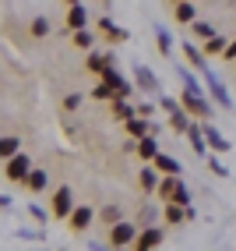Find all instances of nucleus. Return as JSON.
I'll return each instance as SVG.
<instances>
[{"label": "nucleus", "mask_w": 236, "mask_h": 251, "mask_svg": "<svg viewBox=\"0 0 236 251\" xmlns=\"http://www.w3.org/2000/svg\"><path fill=\"white\" fill-rule=\"evenodd\" d=\"M180 106L187 110L191 117H197V121H212V103H208V96L205 92H194V89H183L180 92Z\"/></svg>", "instance_id": "obj_1"}, {"label": "nucleus", "mask_w": 236, "mask_h": 251, "mask_svg": "<svg viewBox=\"0 0 236 251\" xmlns=\"http://www.w3.org/2000/svg\"><path fill=\"white\" fill-rule=\"evenodd\" d=\"M201 78H205V85H208L212 103H215L218 110H233V96H229V89L222 85V78H218L212 68H205V71H201Z\"/></svg>", "instance_id": "obj_2"}, {"label": "nucleus", "mask_w": 236, "mask_h": 251, "mask_svg": "<svg viewBox=\"0 0 236 251\" xmlns=\"http://www.w3.org/2000/svg\"><path fill=\"white\" fill-rule=\"evenodd\" d=\"M138 233H141V226H134L130 220H120V223L109 226V244H113L116 251H127V248H134Z\"/></svg>", "instance_id": "obj_3"}, {"label": "nucleus", "mask_w": 236, "mask_h": 251, "mask_svg": "<svg viewBox=\"0 0 236 251\" xmlns=\"http://www.w3.org/2000/svg\"><path fill=\"white\" fill-rule=\"evenodd\" d=\"M130 71H134V81H138V92H145V96H155V99L162 96V85H159V78H155V71H151L148 64H141V60H138Z\"/></svg>", "instance_id": "obj_4"}, {"label": "nucleus", "mask_w": 236, "mask_h": 251, "mask_svg": "<svg viewBox=\"0 0 236 251\" xmlns=\"http://www.w3.org/2000/svg\"><path fill=\"white\" fill-rule=\"evenodd\" d=\"M28 174H32V159H28L25 152H18V156L4 159V177H7V180L25 184V180H28Z\"/></svg>", "instance_id": "obj_5"}, {"label": "nucleus", "mask_w": 236, "mask_h": 251, "mask_svg": "<svg viewBox=\"0 0 236 251\" xmlns=\"http://www.w3.org/2000/svg\"><path fill=\"white\" fill-rule=\"evenodd\" d=\"M162 237H166V230H159L155 223H151V226H141V233H138V241H134L130 251H155V248L162 244Z\"/></svg>", "instance_id": "obj_6"}, {"label": "nucleus", "mask_w": 236, "mask_h": 251, "mask_svg": "<svg viewBox=\"0 0 236 251\" xmlns=\"http://www.w3.org/2000/svg\"><path fill=\"white\" fill-rule=\"evenodd\" d=\"M92 220H95L92 205H74V212L67 216V230H71V233H85L92 226Z\"/></svg>", "instance_id": "obj_7"}, {"label": "nucleus", "mask_w": 236, "mask_h": 251, "mask_svg": "<svg viewBox=\"0 0 236 251\" xmlns=\"http://www.w3.org/2000/svg\"><path fill=\"white\" fill-rule=\"evenodd\" d=\"M187 188V184L180 180V174H162V184H159V191H155V198L159 202H173V198Z\"/></svg>", "instance_id": "obj_8"}, {"label": "nucleus", "mask_w": 236, "mask_h": 251, "mask_svg": "<svg viewBox=\"0 0 236 251\" xmlns=\"http://www.w3.org/2000/svg\"><path fill=\"white\" fill-rule=\"evenodd\" d=\"M99 36H103L106 43H113V46H120V43H127V39H130V32H127V28H120L113 18H99Z\"/></svg>", "instance_id": "obj_9"}, {"label": "nucleus", "mask_w": 236, "mask_h": 251, "mask_svg": "<svg viewBox=\"0 0 236 251\" xmlns=\"http://www.w3.org/2000/svg\"><path fill=\"white\" fill-rule=\"evenodd\" d=\"M85 68H88L92 75H99V78H103L109 68H116V57H113V53H99V50H88V57H85Z\"/></svg>", "instance_id": "obj_10"}, {"label": "nucleus", "mask_w": 236, "mask_h": 251, "mask_svg": "<svg viewBox=\"0 0 236 251\" xmlns=\"http://www.w3.org/2000/svg\"><path fill=\"white\" fill-rule=\"evenodd\" d=\"M71 212H74V191H71V188L64 184V188H57V191H53V216L67 220Z\"/></svg>", "instance_id": "obj_11"}, {"label": "nucleus", "mask_w": 236, "mask_h": 251, "mask_svg": "<svg viewBox=\"0 0 236 251\" xmlns=\"http://www.w3.org/2000/svg\"><path fill=\"white\" fill-rule=\"evenodd\" d=\"M138 184H141V191H145V195H155V191H159V184H162L159 166H155V163L141 166V170H138Z\"/></svg>", "instance_id": "obj_12"}, {"label": "nucleus", "mask_w": 236, "mask_h": 251, "mask_svg": "<svg viewBox=\"0 0 236 251\" xmlns=\"http://www.w3.org/2000/svg\"><path fill=\"white\" fill-rule=\"evenodd\" d=\"M124 131H127V138H134V142H138V138H145V135H151V131L159 135V127L151 124L148 117H130V121L124 124Z\"/></svg>", "instance_id": "obj_13"}, {"label": "nucleus", "mask_w": 236, "mask_h": 251, "mask_svg": "<svg viewBox=\"0 0 236 251\" xmlns=\"http://www.w3.org/2000/svg\"><path fill=\"white\" fill-rule=\"evenodd\" d=\"M201 124H205V135H208V145H212V152H218V156H222V152H229V149H233V142L222 135V131H218L212 121H201Z\"/></svg>", "instance_id": "obj_14"}, {"label": "nucleus", "mask_w": 236, "mask_h": 251, "mask_svg": "<svg viewBox=\"0 0 236 251\" xmlns=\"http://www.w3.org/2000/svg\"><path fill=\"white\" fill-rule=\"evenodd\" d=\"M109 117L120 121V124H127L130 117H138V106H134L130 99H113V103H109Z\"/></svg>", "instance_id": "obj_15"}, {"label": "nucleus", "mask_w": 236, "mask_h": 251, "mask_svg": "<svg viewBox=\"0 0 236 251\" xmlns=\"http://www.w3.org/2000/svg\"><path fill=\"white\" fill-rule=\"evenodd\" d=\"M187 142H191V149L197 156H208V135H205V124H191V131H187Z\"/></svg>", "instance_id": "obj_16"}, {"label": "nucleus", "mask_w": 236, "mask_h": 251, "mask_svg": "<svg viewBox=\"0 0 236 251\" xmlns=\"http://www.w3.org/2000/svg\"><path fill=\"white\" fill-rule=\"evenodd\" d=\"M78 28H88V11L81 4H67V32H78Z\"/></svg>", "instance_id": "obj_17"}, {"label": "nucleus", "mask_w": 236, "mask_h": 251, "mask_svg": "<svg viewBox=\"0 0 236 251\" xmlns=\"http://www.w3.org/2000/svg\"><path fill=\"white\" fill-rule=\"evenodd\" d=\"M173 18H176L180 25H194V22H197V4H191V0L173 4Z\"/></svg>", "instance_id": "obj_18"}, {"label": "nucleus", "mask_w": 236, "mask_h": 251, "mask_svg": "<svg viewBox=\"0 0 236 251\" xmlns=\"http://www.w3.org/2000/svg\"><path fill=\"white\" fill-rule=\"evenodd\" d=\"M88 96L95 99V103H113V99H116V89L109 85V81H106V78H99V81H95V85L88 89Z\"/></svg>", "instance_id": "obj_19"}, {"label": "nucleus", "mask_w": 236, "mask_h": 251, "mask_svg": "<svg viewBox=\"0 0 236 251\" xmlns=\"http://www.w3.org/2000/svg\"><path fill=\"white\" fill-rule=\"evenodd\" d=\"M159 152H162V149H159V142H155V131H151V135H145V138H138V156H141L145 163H151Z\"/></svg>", "instance_id": "obj_20"}, {"label": "nucleus", "mask_w": 236, "mask_h": 251, "mask_svg": "<svg viewBox=\"0 0 236 251\" xmlns=\"http://www.w3.org/2000/svg\"><path fill=\"white\" fill-rule=\"evenodd\" d=\"M183 57L191 60L194 71H205V68H208V53H205V50H197L194 43H183Z\"/></svg>", "instance_id": "obj_21"}, {"label": "nucleus", "mask_w": 236, "mask_h": 251, "mask_svg": "<svg viewBox=\"0 0 236 251\" xmlns=\"http://www.w3.org/2000/svg\"><path fill=\"white\" fill-rule=\"evenodd\" d=\"M170 226H180V223H187V205H180V202H166V216H162Z\"/></svg>", "instance_id": "obj_22"}, {"label": "nucleus", "mask_w": 236, "mask_h": 251, "mask_svg": "<svg viewBox=\"0 0 236 251\" xmlns=\"http://www.w3.org/2000/svg\"><path fill=\"white\" fill-rule=\"evenodd\" d=\"M191 124H194V121H191V113L183 110V106L170 113V127L176 131V135H187V131H191Z\"/></svg>", "instance_id": "obj_23"}, {"label": "nucleus", "mask_w": 236, "mask_h": 251, "mask_svg": "<svg viewBox=\"0 0 236 251\" xmlns=\"http://www.w3.org/2000/svg\"><path fill=\"white\" fill-rule=\"evenodd\" d=\"M71 43L78 46V50H95V32H88V28H78V32H71Z\"/></svg>", "instance_id": "obj_24"}, {"label": "nucleus", "mask_w": 236, "mask_h": 251, "mask_svg": "<svg viewBox=\"0 0 236 251\" xmlns=\"http://www.w3.org/2000/svg\"><path fill=\"white\" fill-rule=\"evenodd\" d=\"M25 184H28V191H36V195H39V191L49 188V174H46V170H32Z\"/></svg>", "instance_id": "obj_25"}, {"label": "nucleus", "mask_w": 236, "mask_h": 251, "mask_svg": "<svg viewBox=\"0 0 236 251\" xmlns=\"http://www.w3.org/2000/svg\"><path fill=\"white\" fill-rule=\"evenodd\" d=\"M226 46H229V43H226V36H222V32H215L212 39H205V53H208V57H215V53L222 57V53H226Z\"/></svg>", "instance_id": "obj_26"}, {"label": "nucleus", "mask_w": 236, "mask_h": 251, "mask_svg": "<svg viewBox=\"0 0 236 251\" xmlns=\"http://www.w3.org/2000/svg\"><path fill=\"white\" fill-rule=\"evenodd\" d=\"M155 46H159L162 57H173V36L166 28H155Z\"/></svg>", "instance_id": "obj_27"}, {"label": "nucleus", "mask_w": 236, "mask_h": 251, "mask_svg": "<svg viewBox=\"0 0 236 251\" xmlns=\"http://www.w3.org/2000/svg\"><path fill=\"white\" fill-rule=\"evenodd\" d=\"M28 36H32V39H46V36H49V18H43V14H39V18H32Z\"/></svg>", "instance_id": "obj_28"}, {"label": "nucleus", "mask_w": 236, "mask_h": 251, "mask_svg": "<svg viewBox=\"0 0 236 251\" xmlns=\"http://www.w3.org/2000/svg\"><path fill=\"white\" fill-rule=\"evenodd\" d=\"M151 163L159 166V174H180V163H176L173 156H166V152H159V156L151 159Z\"/></svg>", "instance_id": "obj_29"}, {"label": "nucleus", "mask_w": 236, "mask_h": 251, "mask_svg": "<svg viewBox=\"0 0 236 251\" xmlns=\"http://www.w3.org/2000/svg\"><path fill=\"white\" fill-rule=\"evenodd\" d=\"M18 152H21V142H18V138H11V135H4V138H0V156H4V159L18 156Z\"/></svg>", "instance_id": "obj_30"}, {"label": "nucleus", "mask_w": 236, "mask_h": 251, "mask_svg": "<svg viewBox=\"0 0 236 251\" xmlns=\"http://www.w3.org/2000/svg\"><path fill=\"white\" fill-rule=\"evenodd\" d=\"M191 32H194V39H201V43H205V39H212V36H215L218 28H215L212 22H194V25H191Z\"/></svg>", "instance_id": "obj_31"}, {"label": "nucleus", "mask_w": 236, "mask_h": 251, "mask_svg": "<svg viewBox=\"0 0 236 251\" xmlns=\"http://www.w3.org/2000/svg\"><path fill=\"white\" fill-rule=\"evenodd\" d=\"M208 174H215V177H229V170H226V163L218 159V152L208 156Z\"/></svg>", "instance_id": "obj_32"}, {"label": "nucleus", "mask_w": 236, "mask_h": 251, "mask_svg": "<svg viewBox=\"0 0 236 251\" xmlns=\"http://www.w3.org/2000/svg\"><path fill=\"white\" fill-rule=\"evenodd\" d=\"M14 237H21V241H46V226H39V230H14Z\"/></svg>", "instance_id": "obj_33"}, {"label": "nucleus", "mask_w": 236, "mask_h": 251, "mask_svg": "<svg viewBox=\"0 0 236 251\" xmlns=\"http://www.w3.org/2000/svg\"><path fill=\"white\" fill-rule=\"evenodd\" d=\"M99 220H106L109 226H113V223H120V205H106L103 212H99Z\"/></svg>", "instance_id": "obj_34"}, {"label": "nucleus", "mask_w": 236, "mask_h": 251, "mask_svg": "<svg viewBox=\"0 0 236 251\" xmlns=\"http://www.w3.org/2000/svg\"><path fill=\"white\" fill-rule=\"evenodd\" d=\"M28 216H32V220H36L39 226H46V220H49V212H46L43 205H36V202H32V205H28Z\"/></svg>", "instance_id": "obj_35"}, {"label": "nucleus", "mask_w": 236, "mask_h": 251, "mask_svg": "<svg viewBox=\"0 0 236 251\" xmlns=\"http://www.w3.org/2000/svg\"><path fill=\"white\" fill-rule=\"evenodd\" d=\"M78 106H81V96H78V92H67V96H64V110H71V113H74Z\"/></svg>", "instance_id": "obj_36"}, {"label": "nucleus", "mask_w": 236, "mask_h": 251, "mask_svg": "<svg viewBox=\"0 0 236 251\" xmlns=\"http://www.w3.org/2000/svg\"><path fill=\"white\" fill-rule=\"evenodd\" d=\"M155 216H159L155 205H145V209H141V226H151V223H155Z\"/></svg>", "instance_id": "obj_37"}, {"label": "nucleus", "mask_w": 236, "mask_h": 251, "mask_svg": "<svg viewBox=\"0 0 236 251\" xmlns=\"http://www.w3.org/2000/svg\"><path fill=\"white\" fill-rule=\"evenodd\" d=\"M159 106H162L166 113H173V110H180V99H170V96H159Z\"/></svg>", "instance_id": "obj_38"}, {"label": "nucleus", "mask_w": 236, "mask_h": 251, "mask_svg": "<svg viewBox=\"0 0 236 251\" xmlns=\"http://www.w3.org/2000/svg\"><path fill=\"white\" fill-rule=\"evenodd\" d=\"M151 113H155V103H138V117H148L151 121Z\"/></svg>", "instance_id": "obj_39"}, {"label": "nucleus", "mask_w": 236, "mask_h": 251, "mask_svg": "<svg viewBox=\"0 0 236 251\" xmlns=\"http://www.w3.org/2000/svg\"><path fill=\"white\" fill-rule=\"evenodd\" d=\"M222 60L236 64V39H229V46H226V53H222Z\"/></svg>", "instance_id": "obj_40"}, {"label": "nucleus", "mask_w": 236, "mask_h": 251, "mask_svg": "<svg viewBox=\"0 0 236 251\" xmlns=\"http://www.w3.org/2000/svg\"><path fill=\"white\" fill-rule=\"evenodd\" d=\"M88 251H116L113 244H99V241H88Z\"/></svg>", "instance_id": "obj_41"}, {"label": "nucleus", "mask_w": 236, "mask_h": 251, "mask_svg": "<svg viewBox=\"0 0 236 251\" xmlns=\"http://www.w3.org/2000/svg\"><path fill=\"white\" fill-rule=\"evenodd\" d=\"M11 202H14L11 195H0V209H4V212H11Z\"/></svg>", "instance_id": "obj_42"}, {"label": "nucleus", "mask_w": 236, "mask_h": 251, "mask_svg": "<svg viewBox=\"0 0 236 251\" xmlns=\"http://www.w3.org/2000/svg\"><path fill=\"white\" fill-rule=\"evenodd\" d=\"M32 251H46V248H32ZM57 251H64V248H57Z\"/></svg>", "instance_id": "obj_43"}, {"label": "nucleus", "mask_w": 236, "mask_h": 251, "mask_svg": "<svg viewBox=\"0 0 236 251\" xmlns=\"http://www.w3.org/2000/svg\"><path fill=\"white\" fill-rule=\"evenodd\" d=\"M64 4H81V0H64Z\"/></svg>", "instance_id": "obj_44"}, {"label": "nucleus", "mask_w": 236, "mask_h": 251, "mask_svg": "<svg viewBox=\"0 0 236 251\" xmlns=\"http://www.w3.org/2000/svg\"><path fill=\"white\" fill-rule=\"evenodd\" d=\"M170 4H183V0H170Z\"/></svg>", "instance_id": "obj_45"}]
</instances>
